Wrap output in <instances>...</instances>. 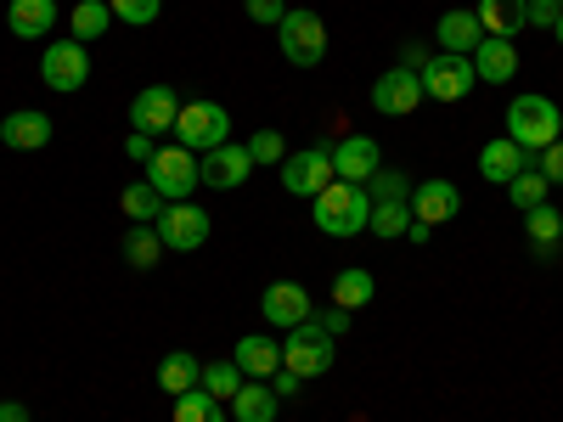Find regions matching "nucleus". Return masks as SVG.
Masks as SVG:
<instances>
[{
  "instance_id": "39448f33",
  "label": "nucleus",
  "mask_w": 563,
  "mask_h": 422,
  "mask_svg": "<svg viewBox=\"0 0 563 422\" xmlns=\"http://www.w3.org/2000/svg\"><path fill=\"white\" fill-rule=\"evenodd\" d=\"M276 40H282V57H288L294 68H316L327 57V23L316 12H305V7L276 23Z\"/></svg>"
},
{
  "instance_id": "1a4fd4ad",
  "label": "nucleus",
  "mask_w": 563,
  "mask_h": 422,
  "mask_svg": "<svg viewBox=\"0 0 563 422\" xmlns=\"http://www.w3.org/2000/svg\"><path fill=\"white\" fill-rule=\"evenodd\" d=\"M40 79L52 85V90H63V97H74V90H85V79H90V57H85V45L68 34V40H52L45 45V57H40Z\"/></svg>"
},
{
  "instance_id": "cd10ccee",
  "label": "nucleus",
  "mask_w": 563,
  "mask_h": 422,
  "mask_svg": "<svg viewBox=\"0 0 563 422\" xmlns=\"http://www.w3.org/2000/svg\"><path fill=\"white\" fill-rule=\"evenodd\" d=\"M108 29H113V7H108V0H79V7L68 12V34H74L79 45L102 40Z\"/></svg>"
},
{
  "instance_id": "37998d69",
  "label": "nucleus",
  "mask_w": 563,
  "mask_h": 422,
  "mask_svg": "<svg viewBox=\"0 0 563 422\" xmlns=\"http://www.w3.org/2000/svg\"><path fill=\"white\" fill-rule=\"evenodd\" d=\"M299 384H305V378H299V371H288V366H282V371H276V378H271V389H276V400H294V395H299Z\"/></svg>"
},
{
  "instance_id": "7c9ffc66",
  "label": "nucleus",
  "mask_w": 563,
  "mask_h": 422,
  "mask_svg": "<svg viewBox=\"0 0 563 422\" xmlns=\"http://www.w3.org/2000/svg\"><path fill=\"white\" fill-rule=\"evenodd\" d=\"M124 259L135 270H153L164 259V237H158V225H130V237H124Z\"/></svg>"
},
{
  "instance_id": "a211bd4d",
  "label": "nucleus",
  "mask_w": 563,
  "mask_h": 422,
  "mask_svg": "<svg viewBox=\"0 0 563 422\" xmlns=\"http://www.w3.org/2000/svg\"><path fill=\"white\" fill-rule=\"evenodd\" d=\"M440 52H451V57H474V45L485 40V23H479V12L474 7H451L445 18H440Z\"/></svg>"
},
{
  "instance_id": "473e14b6",
  "label": "nucleus",
  "mask_w": 563,
  "mask_h": 422,
  "mask_svg": "<svg viewBox=\"0 0 563 422\" xmlns=\"http://www.w3.org/2000/svg\"><path fill=\"white\" fill-rule=\"evenodd\" d=\"M406 225H411V198L406 203H372V220H366L372 237H406Z\"/></svg>"
},
{
  "instance_id": "ea45409f",
  "label": "nucleus",
  "mask_w": 563,
  "mask_h": 422,
  "mask_svg": "<svg viewBox=\"0 0 563 422\" xmlns=\"http://www.w3.org/2000/svg\"><path fill=\"white\" fill-rule=\"evenodd\" d=\"M310 321L321 326V333H327V338H339V333H350V310H339V304H333V310H316Z\"/></svg>"
},
{
  "instance_id": "6e6552de",
  "label": "nucleus",
  "mask_w": 563,
  "mask_h": 422,
  "mask_svg": "<svg viewBox=\"0 0 563 422\" xmlns=\"http://www.w3.org/2000/svg\"><path fill=\"white\" fill-rule=\"evenodd\" d=\"M417 79H422V97H429V102H462L467 90L479 85V74H474V57H451V52L429 57V68H422Z\"/></svg>"
},
{
  "instance_id": "393cba45",
  "label": "nucleus",
  "mask_w": 563,
  "mask_h": 422,
  "mask_svg": "<svg viewBox=\"0 0 563 422\" xmlns=\"http://www.w3.org/2000/svg\"><path fill=\"white\" fill-rule=\"evenodd\" d=\"M198 384H203V360L192 349H169L158 360V389L164 395H186V389H198Z\"/></svg>"
},
{
  "instance_id": "b1692460",
  "label": "nucleus",
  "mask_w": 563,
  "mask_h": 422,
  "mask_svg": "<svg viewBox=\"0 0 563 422\" xmlns=\"http://www.w3.org/2000/svg\"><path fill=\"white\" fill-rule=\"evenodd\" d=\"M276 406H282V400H276V389H271L265 378H249L238 395H231V406H225V411L238 417V422H276Z\"/></svg>"
},
{
  "instance_id": "a878e982",
  "label": "nucleus",
  "mask_w": 563,
  "mask_h": 422,
  "mask_svg": "<svg viewBox=\"0 0 563 422\" xmlns=\"http://www.w3.org/2000/svg\"><path fill=\"white\" fill-rule=\"evenodd\" d=\"M525 231H530V254L536 259H552V248L563 237V214L552 203H536V209H525Z\"/></svg>"
},
{
  "instance_id": "79ce46f5",
  "label": "nucleus",
  "mask_w": 563,
  "mask_h": 422,
  "mask_svg": "<svg viewBox=\"0 0 563 422\" xmlns=\"http://www.w3.org/2000/svg\"><path fill=\"white\" fill-rule=\"evenodd\" d=\"M558 18H563L558 0H530V23H536V29H552Z\"/></svg>"
},
{
  "instance_id": "c9c22d12",
  "label": "nucleus",
  "mask_w": 563,
  "mask_h": 422,
  "mask_svg": "<svg viewBox=\"0 0 563 422\" xmlns=\"http://www.w3.org/2000/svg\"><path fill=\"white\" fill-rule=\"evenodd\" d=\"M108 7H113V18H119V23H130V29H147V23H158L164 0H108Z\"/></svg>"
},
{
  "instance_id": "4c0bfd02",
  "label": "nucleus",
  "mask_w": 563,
  "mask_h": 422,
  "mask_svg": "<svg viewBox=\"0 0 563 422\" xmlns=\"http://www.w3.org/2000/svg\"><path fill=\"white\" fill-rule=\"evenodd\" d=\"M536 169L547 175V186H563V135L552 141V147H541V153H536Z\"/></svg>"
},
{
  "instance_id": "2f4dec72",
  "label": "nucleus",
  "mask_w": 563,
  "mask_h": 422,
  "mask_svg": "<svg viewBox=\"0 0 563 422\" xmlns=\"http://www.w3.org/2000/svg\"><path fill=\"white\" fill-rule=\"evenodd\" d=\"M243 384H249V378H243V366H238V360H203V384H198L203 395H214V400L231 406V395H238Z\"/></svg>"
},
{
  "instance_id": "58836bf2",
  "label": "nucleus",
  "mask_w": 563,
  "mask_h": 422,
  "mask_svg": "<svg viewBox=\"0 0 563 422\" xmlns=\"http://www.w3.org/2000/svg\"><path fill=\"white\" fill-rule=\"evenodd\" d=\"M153 153H158V141H153V135H141V130H130L124 158H130V164H153Z\"/></svg>"
},
{
  "instance_id": "f3484780",
  "label": "nucleus",
  "mask_w": 563,
  "mask_h": 422,
  "mask_svg": "<svg viewBox=\"0 0 563 422\" xmlns=\"http://www.w3.org/2000/svg\"><path fill=\"white\" fill-rule=\"evenodd\" d=\"M52 130H57V124L45 119L40 108H18V113L0 119V141H7L12 153H40L45 141H52Z\"/></svg>"
},
{
  "instance_id": "f704fd0d",
  "label": "nucleus",
  "mask_w": 563,
  "mask_h": 422,
  "mask_svg": "<svg viewBox=\"0 0 563 422\" xmlns=\"http://www.w3.org/2000/svg\"><path fill=\"white\" fill-rule=\"evenodd\" d=\"M366 192H372V203H406L411 198V180L395 175V169H378V175L366 180Z\"/></svg>"
},
{
  "instance_id": "412c9836",
  "label": "nucleus",
  "mask_w": 563,
  "mask_h": 422,
  "mask_svg": "<svg viewBox=\"0 0 563 422\" xmlns=\"http://www.w3.org/2000/svg\"><path fill=\"white\" fill-rule=\"evenodd\" d=\"M474 12H479L485 34H496V40H512L530 29V0H474Z\"/></svg>"
},
{
  "instance_id": "c03bdc74",
  "label": "nucleus",
  "mask_w": 563,
  "mask_h": 422,
  "mask_svg": "<svg viewBox=\"0 0 563 422\" xmlns=\"http://www.w3.org/2000/svg\"><path fill=\"white\" fill-rule=\"evenodd\" d=\"M406 237H411V243L422 248V243H429V237H434V225H429V220H417V214H411V225H406Z\"/></svg>"
},
{
  "instance_id": "a19ab883",
  "label": "nucleus",
  "mask_w": 563,
  "mask_h": 422,
  "mask_svg": "<svg viewBox=\"0 0 563 422\" xmlns=\"http://www.w3.org/2000/svg\"><path fill=\"white\" fill-rule=\"evenodd\" d=\"M249 18L265 23V29H276L282 18H288V7H282V0H249Z\"/></svg>"
},
{
  "instance_id": "aec40b11",
  "label": "nucleus",
  "mask_w": 563,
  "mask_h": 422,
  "mask_svg": "<svg viewBox=\"0 0 563 422\" xmlns=\"http://www.w3.org/2000/svg\"><path fill=\"white\" fill-rule=\"evenodd\" d=\"M519 169H536V153H525L519 141H485V153H479V175L490 180V186H507Z\"/></svg>"
},
{
  "instance_id": "423d86ee",
  "label": "nucleus",
  "mask_w": 563,
  "mask_h": 422,
  "mask_svg": "<svg viewBox=\"0 0 563 422\" xmlns=\"http://www.w3.org/2000/svg\"><path fill=\"white\" fill-rule=\"evenodd\" d=\"M153 225H158L164 248H175V254H192V248H203V243H209V231H214L209 209H198L192 198H180V203H164V214H158Z\"/></svg>"
},
{
  "instance_id": "0eeeda50",
  "label": "nucleus",
  "mask_w": 563,
  "mask_h": 422,
  "mask_svg": "<svg viewBox=\"0 0 563 422\" xmlns=\"http://www.w3.org/2000/svg\"><path fill=\"white\" fill-rule=\"evenodd\" d=\"M282 366L299 371V378H327V371H333V338H327L316 321L294 326V333L282 338Z\"/></svg>"
},
{
  "instance_id": "f03ea898",
  "label": "nucleus",
  "mask_w": 563,
  "mask_h": 422,
  "mask_svg": "<svg viewBox=\"0 0 563 422\" xmlns=\"http://www.w3.org/2000/svg\"><path fill=\"white\" fill-rule=\"evenodd\" d=\"M558 135H563V113H558L552 97H536V90H525V97L507 102V141H519L525 153L552 147Z\"/></svg>"
},
{
  "instance_id": "f257e3e1",
  "label": "nucleus",
  "mask_w": 563,
  "mask_h": 422,
  "mask_svg": "<svg viewBox=\"0 0 563 422\" xmlns=\"http://www.w3.org/2000/svg\"><path fill=\"white\" fill-rule=\"evenodd\" d=\"M310 214H316L321 237H361L366 220H372V192L355 180H333L327 192L310 198Z\"/></svg>"
},
{
  "instance_id": "2eb2a0df",
  "label": "nucleus",
  "mask_w": 563,
  "mask_h": 422,
  "mask_svg": "<svg viewBox=\"0 0 563 422\" xmlns=\"http://www.w3.org/2000/svg\"><path fill=\"white\" fill-rule=\"evenodd\" d=\"M378 169H384V153H378V141H372V135H344L339 147H333V175L339 180L366 186Z\"/></svg>"
},
{
  "instance_id": "9d476101",
  "label": "nucleus",
  "mask_w": 563,
  "mask_h": 422,
  "mask_svg": "<svg viewBox=\"0 0 563 422\" xmlns=\"http://www.w3.org/2000/svg\"><path fill=\"white\" fill-rule=\"evenodd\" d=\"M282 169V186H288L294 198H316V192H327L339 175H333V153L327 147H305V153H288L276 164Z\"/></svg>"
},
{
  "instance_id": "e433bc0d",
  "label": "nucleus",
  "mask_w": 563,
  "mask_h": 422,
  "mask_svg": "<svg viewBox=\"0 0 563 422\" xmlns=\"http://www.w3.org/2000/svg\"><path fill=\"white\" fill-rule=\"evenodd\" d=\"M243 147H249L254 164H282V158H288V147H282V135H276V130H254Z\"/></svg>"
},
{
  "instance_id": "4468645a",
  "label": "nucleus",
  "mask_w": 563,
  "mask_h": 422,
  "mask_svg": "<svg viewBox=\"0 0 563 422\" xmlns=\"http://www.w3.org/2000/svg\"><path fill=\"white\" fill-rule=\"evenodd\" d=\"M411 214L417 220H429V225H445L462 214V192L445 180V175H429V180H417L411 186Z\"/></svg>"
},
{
  "instance_id": "49530a36",
  "label": "nucleus",
  "mask_w": 563,
  "mask_h": 422,
  "mask_svg": "<svg viewBox=\"0 0 563 422\" xmlns=\"http://www.w3.org/2000/svg\"><path fill=\"white\" fill-rule=\"evenodd\" d=\"M552 34H558V45H563V18H558V23H552Z\"/></svg>"
},
{
  "instance_id": "7ed1b4c3",
  "label": "nucleus",
  "mask_w": 563,
  "mask_h": 422,
  "mask_svg": "<svg viewBox=\"0 0 563 422\" xmlns=\"http://www.w3.org/2000/svg\"><path fill=\"white\" fill-rule=\"evenodd\" d=\"M225 141H231V113L220 102H180V113H175V147L203 158V153L225 147Z\"/></svg>"
},
{
  "instance_id": "ddd939ff",
  "label": "nucleus",
  "mask_w": 563,
  "mask_h": 422,
  "mask_svg": "<svg viewBox=\"0 0 563 422\" xmlns=\"http://www.w3.org/2000/svg\"><path fill=\"white\" fill-rule=\"evenodd\" d=\"M175 113H180V97L169 85H147V90H135V102H130V124L141 135H164L175 130Z\"/></svg>"
},
{
  "instance_id": "9b49d317",
  "label": "nucleus",
  "mask_w": 563,
  "mask_h": 422,
  "mask_svg": "<svg viewBox=\"0 0 563 422\" xmlns=\"http://www.w3.org/2000/svg\"><path fill=\"white\" fill-rule=\"evenodd\" d=\"M260 315L271 326H282V333H294V326H305L316 315V304H310V293L299 288V281H271V288L260 293Z\"/></svg>"
},
{
  "instance_id": "dca6fc26",
  "label": "nucleus",
  "mask_w": 563,
  "mask_h": 422,
  "mask_svg": "<svg viewBox=\"0 0 563 422\" xmlns=\"http://www.w3.org/2000/svg\"><path fill=\"white\" fill-rule=\"evenodd\" d=\"M198 169H203V186H214V192H231V186H243V180L254 175V158H249V147L225 141V147H214V153L198 158Z\"/></svg>"
},
{
  "instance_id": "c85d7f7f",
  "label": "nucleus",
  "mask_w": 563,
  "mask_h": 422,
  "mask_svg": "<svg viewBox=\"0 0 563 422\" xmlns=\"http://www.w3.org/2000/svg\"><path fill=\"white\" fill-rule=\"evenodd\" d=\"M119 209L130 214V225H153V220L164 214V198L153 192V186H147V180H130V186H124V192H119Z\"/></svg>"
},
{
  "instance_id": "c756f323",
  "label": "nucleus",
  "mask_w": 563,
  "mask_h": 422,
  "mask_svg": "<svg viewBox=\"0 0 563 422\" xmlns=\"http://www.w3.org/2000/svg\"><path fill=\"white\" fill-rule=\"evenodd\" d=\"M175 422H231V411H225V400H214L203 389H186V395H175Z\"/></svg>"
},
{
  "instance_id": "6ab92c4d",
  "label": "nucleus",
  "mask_w": 563,
  "mask_h": 422,
  "mask_svg": "<svg viewBox=\"0 0 563 422\" xmlns=\"http://www.w3.org/2000/svg\"><path fill=\"white\" fill-rule=\"evenodd\" d=\"M474 74H479V85H507L512 74H519V45L485 34V40L474 45Z\"/></svg>"
},
{
  "instance_id": "bb28decb",
  "label": "nucleus",
  "mask_w": 563,
  "mask_h": 422,
  "mask_svg": "<svg viewBox=\"0 0 563 422\" xmlns=\"http://www.w3.org/2000/svg\"><path fill=\"white\" fill-rule=\"evenodd\" d=\"M372 293H378V281H372V270H361V265H344L339 276H333V304L339 310H366L372 304Z\"/></svg>"
},
{
  "instance_id": "de8ad7c7",
  "label": "nucleus",
  "mask_w": 563,
  "mask_h": 422,
  "mask_svg": "<svg viewBox=\"0 0 563 422\" xmlns=\"http://www.w3.org/2000/svg\"><path fill=\"white\" fill-rule=\"evenodd\" d=\"M558 248H563V237H558Z\"/></svg>"
},
{
  "instance_id": "20e7f679",
  "label": "nucleus",
  "mask_w": 563,
  "mask_h": 422,
  "mask_svg": "<svg viewBox=\"0 0 563 422\" xmlns=\"http://www.w3.org/2000/svg\"><path fill=\"white\" fill-rule=\"evenodd\" d=\"M147 186L164 198V203H180L192 198V186H203V169H198V153L186 147H158L153 164H147Z\"/></svg>"
},
{
  "instance_id": "a18cd8bd",
  "label": "nucleus",
  "mask_w": 563,
  "mask_h": 422,
  "mask_svg": "<svg viewBox=\"0 0 563 422\" xmlns=\"http://www.w3.org/2000/svg\"><path fill=\"white\" fill-rule=\"evenodd\" d=\"M0 422H29V411L18 400H0Z\"/></svg>"
},
{
  "instance_id": "4be33fe9",
  "label": "nucleus",
  "mask_w": 563,
  "mask_h": 422,
  "mask_svg": "<svg viewBox=\"0 0 563 422\" xmlns=\"http://www.w3.org/2000/svg\"><path fill=\"white\" fill-rule=\"evenodd\" d=\"M231 360L243 366V378H276V371H282V344L265 338V333H254V338H238Z\"/></svg>"
},
{
  "instance_id": "f8f14e48",
  "label": "nucleus",
  "mask_w": 563,
  "mask_h": 422,
  "mask_svg": "<svg viewBox=\"0 0 563 422\" xmlns=\"http://www.w3.org/2000/svg\"><path fill=\"white\" fill-rule=\"evenodd\" d=\"M417 102H422V79L411 68H389L384 79H372V108L384 119H406L417 113Z\"/></svg>"
},
{
  "instance_id": "5701e85b",
  "label": "nucleus",
  "mask_w": 563,
  "mask_h": 422,
  "mask_svg": "<svg viewBox=\"0 0 563 422\" xmlns=\"http://www.w3.org/2000/svg\"><path fill=\"white\" fill-rule=\"evenodd\" d=\"M7 23H12L18 40L52 34V29H57V0H12V7H7Z\"/></svg>"
},
{
  "instance_id": "09e8293b",
  "label": "nucleus",
  "mask_w": 563,
  "mask_h": 422,
  "mask_svg": "<svg viewBox=\"0 0 563 422\" xmlns=\"http://www.w3.org/2000/svg\"><path fill=\"white\" fill-rule=\"evenodd\" d=\"M558 7H563V0H558Z\"/></svg>"
},
{
  "instance_id": "72a5a7b5",
  "label": "nucleus",
  "mask_w": 563,
  "mask_h": 422,
  "mask_svg": "<svg viewBox=\"0 0 563 422\" xmlns=\"http://www.w3.org/2000/svg\"><path fill=\"white\" fill-rule=\"evenodd\" d=\"M507 198H512V209H536V203H547V175L541 169H519L507 180Z\"/></svg>"
}]
</instances>
